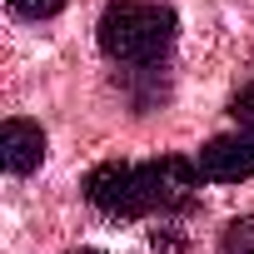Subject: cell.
<instances>
[{
	"label": "cell",
	"mask_w": 254,
	"mask_h": 254,
	"mask_svg": "<svg viewBox=\"0 0 254 254\" xmlns=\"http://www.w3.org/2000/svg\"><path fill=\"white\" fill-rule=\"evenodd\" d=\"M199 175L214 180V185H239L254 175V130H234V135H219L209 145H199L194 155Z\"/></svg>",
	"instance_id": "3"
},
{
	"label": "cell",
	"mask_w": 254,
	"mask_h": 254,
	"mask_svg": "<svg viewBox=\"0 0 254 254\" xmlns=\"http://www.w3.org/2000/svg\"><path fill=\"white\" fill-rule=\"evenodd\" d=\"M219 254H254V214H239L219 234Z\"/></svg>",
	"instance_id": "5"
},
{
	"label": "cell",
	"mask_w": 254,
	"mask_h": 254,
	"mask_svg": "<svg viewBox=\"0 0 254 254\" xmlns=\"http://www.w3.org/2000/svg\"><path fill=\"white\" fill-rule=\"evenodd\" d=\"M199 165L190 155H160L145 165L130 160H105L85 175V199L110 214V219H170V214H190L199 204Z\"/></svg>",
	"instance_id": "1"
},
{
	"label": "cell",
	"mask_w": 254,
	"mask_h": 254,
	"mask_svg": "<svg viewBox=\"0 0 254 254\" xmlns=\"http://www.w3.org/2000/svg\"><path fill=\"white\" fill-rule=\"evenodd\" d=\"M10 10L25 15V20H50V15L65 10V0H10Z\"/></svg>",
	"instance_id": "6"
},
{
	"label": "cell",
	"mask_w": 254,
	"mask_h": 254,
	"mask_svg": "<svg viewBox=\"0 0 254 254\" xmlns=\"http://www.w3.org/2000/svg\"><path fill=\"white\" fill-rule=\"evenodd\" d=\"M45 160V130L35 120H5L0 125V165H5L10 175H35Z\"/></svg>",
	"instance_id": "4"
},
{
	"label": "cell",
	"mask_w": 254,
	"mask_h": 254,
	"mask_svg": "<svg viewBox=\"0 0 254 254\" xmlns=\"http://www.w3.org/2000/svg\"><path fill=\"white\" fill-rule=\"evenodd\" d=\"M229 120L239 125V130H254V85H244V90L229 100Z\"/></svg>",
	"instance_id": "7"
},
{
	"label": "cell",
	"mask_w": 254,
	"mask_h": 254,
	"mask_svg": "<svg viewBox=\"0 0 254 254\" xmlns=\"http://www.w3.org/2000/svg\"><path fill=\"white\" fill-rule=\"evenodd\" d=\"M70 254H105V249H70Z\"/></svg>",
	"instance_id": "8"
},
{
	"label": "cell",
	"mask_w": 254,
	"mask_h": 254,
	"mask_svg": "<svg viewBox=\"0 0 254 254\" xmlns=\"http://www.w3.org/2000/svg\"><path fill=\"white\" fill-rule=\"evenodd\" d=\"M175 30H180V20L160 0H115V5H105V15L95 25L100 50L125 70H155L170 55Z\"/></svg>",
	"instance_id": "2"
}]
</instances>
